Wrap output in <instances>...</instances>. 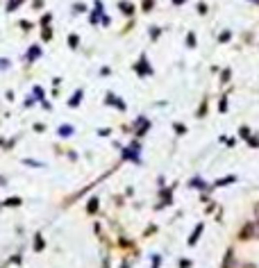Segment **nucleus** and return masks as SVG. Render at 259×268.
Wrapping results in <instances>:
<instances>
[{"label": "nucleus", "mask_w": 259, "mask_h": 268, "mask_svg": "<svg viewBox=\"0 0 259 268\" xmlns=\"http://www.w3.org/2000/svg\"><path fill=\"white\" fill-rule=\"evenodd\" d=\"M173 2H175V5H182V2H184V0H173Z\"/></svg>", "instance_id": "9d476101"}, {"label": "nucleus", "mask_w": 259, "mask_h": 268, "mask_svg": "<svg viewBox=\"0 0 259 268\" xmlns=\"http://www.w3.org/2000/svg\"><path fill=\"white\" fill-rule=\"evenodd\" d=\"M121 9H123V12H132V7H130V5H125V2H121Z\"/></svg>", "instance_id": "0eeeda50"}, {"label": "nucleus", "mask_w": 259, "mask_h": 268, "mask_svg": "<svg viewBox=\"0 0 259 268\" xmlns=\"http://www.w3.org/2000/svg\"><path fill=\"white\" fill-rule=\"evenodd\" d=\"M255 218L259 220V205H255Z\"/></svg>", "instance_id": "1a4fd4ad"}, {"label": "nucleus", "mask_w": 259, "mask_h": 268, "mask_svg": "<svg viewBox=\"0 0 259 268\" xmlns=\"http://www.w3.org/2000/svg\"><path fill=\"white\" fill-rule=\"evenodd\" d=\"M239 268H255L252 264H239Z\"/></svg>", "instance_id": "6e6552de"}, {"label": "nucleus", "mask_w": 259, "mask_h": 268, "mask_svg": "<svg viewBox=\"0 0 259 268\" xmlns=\"http://www.w3.org/2000/svg\"><path fill=\"white\" fill-rule=\"evenodd\" d=\"M200 232H203V225H198L196 230H193V234H191V239H189V243H191V246H193V243H196V241H198V236H200Z\"/></svg>", "instance_id": "f03ea898"}, {"label": "nucleus", "mask_w": 259, "mask_h": 268, "mask_svg": "<svg viewBox=\"0 0 259 268\" xmlns=\"http://www.w3.org/2000/svg\"><path fill=\"white\" fill-rule=\"evenodd\" d=\"M255 2H259V0H255Z\"/></svg>", "instance_id": "9b49d317"}, {"label": "nucleus", "mask_w": 259, "mask_h": 268, "mask_svg": "<svg viewBox=\"0 0 259 268\" xmlns=\"http://www.w3.org/2000/svg\"><path fill=\"white\" fill-rule=\"evenodd\" d=\"M59 134H62V136H69V134H73V127H70V125H62Z\"/></svg>", "instance_id": "20e7f679"}, {"label": "nucleus", "mask_w": 259, "mask_h": 268, "mask_svg": "<svg viewBox=\"0 0 259 268\" xmlns=\"http://www.w3.org/2000/svg\"><path fill=\"white\" fill-rule=\"evenodd\" d=\"M69 46H73V48L77 46V36H75V34H70V36H69Z\"/></svg>", "instance_id": "423d86ee"}, {"label": "nucleus", "mask_w": 259, "mask_h": 268, "mask_svg": "<svg viewBox=\"0 0 259 268\" xmlns=\"http://www.w3.org/2000/svg\"><path fill=\"white\" fill-rule=\"evenodd\" d=\"M241 239H259V220L245 225L243 230H241Z\"/></svg>", "instance_id": "f257e3e1"}, {"label": "nucleus", "mask_w": 259, "mask_h": 268, "mask_svg": "<svg viewBox=\"0 0 259 268\" xmlns=\"http://www.w3.org/2000/svg\"><path fill=\"white\" fill-rule=\"evenodd\" d=\"M80 98H82V91H77V93H75V98L70 100V105L75 107V105H77V102H80Z\"/></svg>", "instance_id": "39448f33"}, {"label": "nucleus", "mask_w": 259, "mask_h": 268, "mask_svg": "<svg viewBox=\"0 0 259 268\" xmlns=\"http://www.w3.org/2000/svg\"><path fill=\"white\" fill-rule=\"evenodd\" d=\"M39 55H41V50H39V48H36V46H35V48H30L28 59H36V57H39Z\"/></svg>", "instance_id": "7ed1b4c3"}]
</instances>
